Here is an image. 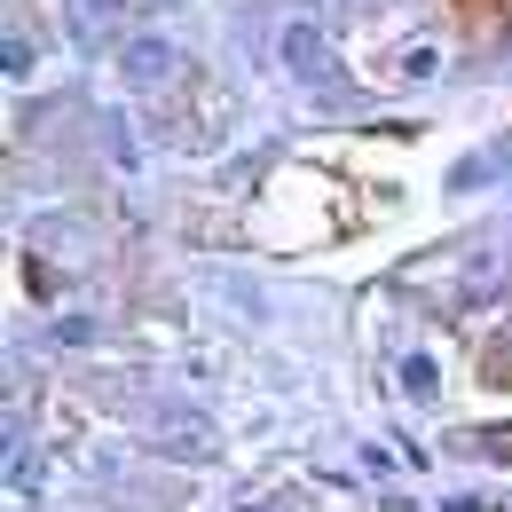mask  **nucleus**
I'll return each mask as SVG.
<instances>
[{
	"label": "nucleus",
	"instance_id": "1",
	"mask_svg": "<svg viewBox=\"0 0 512 512\" xmlns=\"http://www.w3.org/2000/svg\"><path fill=\"white\" fill-rule=\"evenodd\" d=\"M284 64L300 79H316V87H331V48H323L316 24H284Z\"/></svg>",
	"mask_w": 512,
	"mask_h": 512
},
{
	"label": "nucleus",
	"instance_id": "2",
	"mask_svg": "<svg viewBox=\"0 0 512 512\" xmlns=\"http://www.w3.org/2000/svg\"><path fill=\"white\" fill-rule=\"evenodd\" d=\"M166 71H174V48H166V40H134L127 48V79L134 87H150V79H166Z\"/></svg>",
	"mask_w": 512,
	"mask_h": 512
},
{
	"label": "nucleus",
	"instance_id": "3",
	"mask_svg": "<svg viewBox=\"0 0 512 512\" xmlns=\"http://www.w3.org/2000/svg\"><path fill=\"white\" fill-rule=\"evenodd\" d=\"M402 386H410V394H418V402H426V394H434V363H426V355H410V363H402Z\"/></svg>",
	"mask_w": 512,
	"mask_h": 512
},
{
	"label": "nucleus",
	"instance_id": "4",
	"mask_svg": "<svg viewBox=\"0 0 512 512\" xmlns=\"http://www.w3.org/2000/svg\"><path fill=\"white\" fill-rule=\"evenodd\" d=\"M489 379H497V386H512V347H497V363H489Z\"/></svg>",
	"mask_w": 512,
	"mask_h": 512
},
{
	"label": "nucleus",
	"instance_id": "5",
	"mask_svg": "<svg viewBox=\"0 0 512 512\" xmlns=\"http://www.w3.org/2000/svg\"><path fill=\"white\" fill-rule=\"evenodd\" d=\"M481 449H489V457H512V434L497 426V434H481Z\"/></svg>",
	"mask_w": 512,
	"mask_h": 512
}]
</instances>
